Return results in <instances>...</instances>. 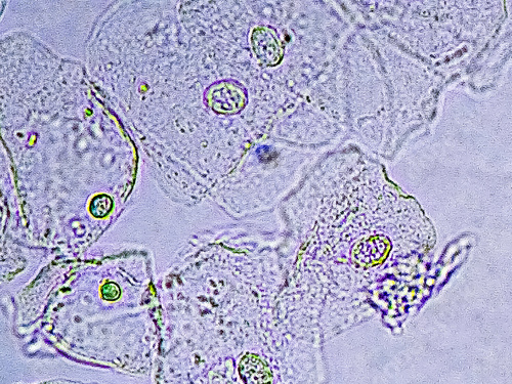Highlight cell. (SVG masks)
Masks as SVG:
<instances>
[{
    "mask_svg": "<svg viewBox=\"0 0 512 384\" xmlns=\"http://www.w3.org/2000/svg\"><path fill=\"white\" fill-rule=\"evenodd\" d=\"M240 373L247 384H269L271 373L261 359L250 355L241 361Z\"/></svg>",
    "mask_w": 512,
    "mask_h": 384,
    "instance_id": "7a4b0ae2",
    "label": "cell"
},
{
    "mask_svg": "<svg viewBox=\"0 0 512 384\" xmlns=\"http://www.w3.org/2000/svg\"><path fill=\"white\" fill-rule=\"evenodd\" d=\"M316 149L296 146L271 136L254 144L232 170L243 183L249 206H268L316 163Z\"/></svg>",
    "mask_w": 512,
    "mask_h": 384,
    "instance_id": "6da1fadb",
    "label": "cell"
}]
</instances>
